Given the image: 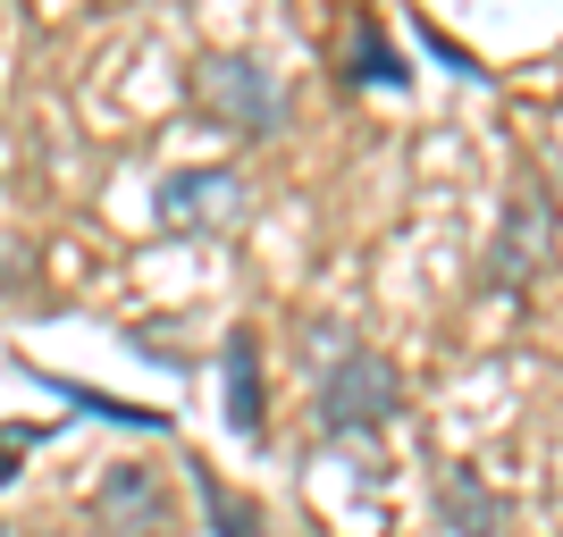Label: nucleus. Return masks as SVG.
I'll return each instance as SVG.
<instances>
[{
  "instance_id": "nucleus-1",
  "label": "nucleus",
  "mask_w": 563,
  "mask_h": 537,
  "mask_svg": "<svg viewBox=\"0 0 563 537\" xmlns=\"http://www.w3.org/2000/svg\"><path fill=\"white\" fill-rule=\"evenodd\" d=\"M404 412V370L387 361V353L353 345L329 361V378H320V428L329 437H371V428H387Z\"/></svg>"
},
{
  "instance_id": "nucleus-2",
  "label": "nucleus",
  "mask_w": 563,
  "mask_h": 537,
  "mask_svg": "<svg viewBox=\"0 0 563 537\" xmlns=\"http://www.w3.org/2000/svg\"><path fill=\"white\" fill-rule=\"evenodd\" d=\"M194 93H202L211 118H228L235 135H269V126H278V85H269L253 59H202Z\"/></svg>"
},
{
  "instance_id": "nucleus-3",
  "label": "nucleus",
  "mask_w": 563,
  "mask_h": 537,
  "mask_svg": "<svg viewBox=\"0 0 563 537\" xmlns=\"http://www.w3.org/2000/svg\"><path fill=\"white\" fill-rule=\"evenodd\" d=\"M547 253H555V211L530 193V202L505 211V227H496V244H488V286L496 294H521V286L547 269Z\"/></svg>"
},
{
  "instance_id": "nucleus-4",
  "label": "nucleus",
  "mask_w": 563,
  "mask_h": 537,
  "mask_svg": "<svg viewBox=\"0 0 563 537\" xmlns=\"http://www.w3.org/2000/svg\"><path fill=\"white\" fill-rule=\"evenodd\" d=\"M244 177L235 168H177L161 186V219H177V227H219V219H244Z\"/></svg>"
},
{
  "instance_id": "nucleus-5",
  "label": "nucleus",
  "mask_w": 563,
  "mask_h": 537,
  "mask_svg": "<svg viewBox=\"0 0 563 537\" xmlns=\"http://www.w3.org/2000/svg\"><path fill=\"white\" fill-rule=\"evenodd\" d=\"M101 529H118V537H152L168 521V504H161V479L152 470H135V462H118L110 479H101Z\"/></svg>"
},
{
  "instance_id": "nucleus-6",
  "label": "nucleus",
  "mask_w": 563,
  "mask_h": 537,
  "mask_svg": "<svg viewBox=\"0 0 563 537\" xmlns=\"http://www.w3.org/2000/svg\"><path fill=\"white\" fill-rule=\"evenodd\" d=\"M438 521H446L454 537H505V504H496L488 479H479V470H463V462L438 479Z\"/></svg>"
},
{
  "instance_id": "nucleus-7",
  "label": "nucleus",
  "mask_w": 563,
  "mask_h": 537,
  "mask_svg": "<svg viewBox=\"0 0 563 537\" xmlns=\"http://www.w3.org/2000/svg\"><path fill=\"white\" fill-rule=\"evenodd\" d=\"M261 421H269V412H261V345L235 336L228 345V428L235 437H261Z\"/></svg>"
},
{
  "instance_id": "nucleus-8",
  "label": "nucleus",
  "mask_w": 563,
  "mask_h": 537,
  "mask_svg": "<svg viewBox=\"0 0 563 537\" xmlns=\"http://www.w3.org/2000/svg\"><path fill=\"white\" fill-rule=\"evenodd\" d=\"M202 504H211V529L219 537H261V513L244 504V495H228L219 479H202Z\"/></svg>"
},
{
  "instance_id": "nucleus-9",
  "label": "nucleus",
  "mask_w": 563,
  "mask_h": 537,
  "mask_svg": "<svg viewBox=\"0 0 563 537\" xmlns=\"http://www.w3.org/2000/svg\"><path fill=\"white\" fill-rule=\"evenodd\" d=\"M353 76H362V85H371V76L378 85H404V68L387 59V43H378L371 25H353Z\"/></svg>"
},
{
  "instance_id": "nucleus-10",
  "label": "nucleus",
  "mask_w": 563,
  "mask_h": 537,
  "mask_svg": "<svg viewBox=\"0 0 563 537\" xmlns=\"http://www.w3.org/2000/svg\"><path fill=\"white\" fill-rule=\"evenodd\" d=\"M9 454H18V445H0V488H9Z\"/></svg>"
}]
</instances>
